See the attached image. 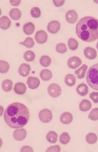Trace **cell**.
<instances>
[{"label":"cell","mask_w":98,"mask_h":152,"mask_svg":"<svg viewBox=\"0 0 98 152\" xmlns=\"http://www.w3.org/2000/svg\"><path fill=\"white\" fill-rule=\"evenodd\" d=\"M58 135L55 132L50 131L46 136V140L51 143H55L57 141Z\"/></svg>","instance_id":"cb8c5ba5"},{"label":"cell","mask_w":98,"mask_h":152,"mask_svg":"<svg viewBox=\"0 0 98 152\" xmlns=\"http://www.w3.org/2000/svg\"><path fill=\"white\" fill-rule=\"evenodd\" d=\"M66 19L68 23L74 24L77 21L78 15L74 10H70L66 13Z\"/></svg>","instance_id":"ba28073f"},{"label":"cell","mask_w":98,"mask_h":152,"mask_svg":"<svg viewBox=\"0 0 98 152\" xmlns=\"http://www.w3.org/2000/svg\"><path fill=\"white\" fill-rule=\"evenodd\" d=\"M33 148L29 146H23L21 148V152H33Z\"/></svg>","instance_id":"f35d334b"},{"label":"cell","mask_w":98,"mask_h":152,"mask_svg":"<svg viewBox=\"0 0 98 152\" xmlns=\"http://www.w3.org/2000/svg\"><path fill=\"white\" fill-rule=\"evenodd\" d=\"M73 120V116L69 112H64L62 114L60 118V121L64 124H71Z\"/></svg>","instance_id":"4fadbf2b"},{"label":"cell","mask_w":98,"mask_h":152,"mask_svg":"<svg viewBox=\"0 0 98 152\" xmlns=\"http://www.w3.org/2000/svg\"><path fill=\"white\" fill-rule=\"evenodd\" d=\"M88 69V66L86 64L82 65V66L77 69L75 71V76H77L79 79H82L84 78L87 69Z\"/></svg>","instance_id":"ac0fdd59"},{"label":"cell","mask_w":98,"mask_h":152,"mask_svg":"<svg viewBox=\"0 0 98 152\" xmlns=\"http://www.w3.org/2000/svg\"><path fill=\"white\" fill-rule=\"evenodd\" d=\"M11 25V21L9 18L6 16H3L0 19V26L3 30H6L10 28Z\"/></svg>","instance_id":"e0dca14e"},{"label":"cell","mask_w":98,"mask_h":152,"mask_svg":"<svg viewBox=\"0 0 98 152\" xmlns=\"http://www.w3.org/2000/svg\"><path fill=\"white\" fill-rule=\"evenodd\" d=\"M76 34L82 41L92 42L98 39V20L87 16L79 20L76 25Z\"/></svg>","instance_id":"7a4b0ae2"},{"label":"cell","mask_w":98,"mask_h":152,"mask_svg":"<svg viewBox=\"0 0 98 152\" xmlns=\"http://www.w3.org/2000/svg\"><path fill=\"white\" fill-rule=\"evenodd\" d=\"M31 15L32 17L38 18L41 15V11L38 7H34L31 10Z\"/></svg>","instance_id":"e575fe53"},{"label":"cell","mask_w":98,"mask_h":152,"mask_svg":"<svg viewBox=\"0 0 98 152\" xmlns=\"http://www.w3.org/2000/svg\"><path fill=\"white\" fill-rule=\"evenodd\" d=\"M23 57L26 61L27 62H31L34 61V60L35 59V53L31 50H28L24 53Z\"/></svg>","instance_id":"4dcf8cb0"},{"label":"cell","mask_w":98,"mask_h":152,"mask_svg":"<svg viewBox=\"0 0 98 152\" xmlns=\"http://www.w3.org/2000/svg\"><path fill=\"white\" fill-rule=\"evenodd\" d=\"M56 50L57 53H65L67 51V46L64 43H59L56 46Z\"/></svg>","instance_id":"836d02e7"},{"label":"cell","mask_w":98,"mask_h":152,"mask_svg":"<svg viewBox=\"0 0 98 152\" xmlns=\"http://www.w3.org/2000/svg\"><path fill=\"white\" fill-rule=\"evenodd\" d=\"M51 63V59L48 56H42L40 59V63L44 67H48Z\"/></svg>","instance_id":"83f0119b"},{"label":"cell","mask_w":98,"mask_h":152,"mask_svg":"<svg viewBox=\"0 0 98 152\" xmlns=\"http://www.w3.org/2000/svg\"><path fill=\"white\" fill-rule=\"evenodd\" d=\"M89 97L94 103H98V92H92L90 94Z\"/></svg>","instance_id":"8d00e7d4"},{"label":"cell","mask_w":98,"mask_h":152,"mask_svg":"<svg viewBox=\"0 0 98 152\" xmlns=\"http://www.w3.org/2000/svg\"><path fill=\"white\" fill-rule=\"evenodd\" d=\"M46 152H60V148L59 145H54V146H50V148H49L47 149Z\"/></svg>","instance_id":"d590c367"},{"label":"cell","mask_w":98,"mask_h":152,"mask_svg":"<svg viewBox=\"0 0 98 152\" xmlns=\"http://www.w3.org/2000/svg\"><path fill=\"white\" fill-rule=\"evenodd\" d=\"M40 80L38 78L29 77L27 79V84L29 88L31 89H35L40 85Z\"/></svg>","instance_id":"7c38bea8"},{"label":"cell","mask_w":98,"mask_h":152,"mask_svg":"<svg viewBox=\"0 0 98 152\" xmlns=\"http://www.w3.org/2000/svg\"><path fill=\"white\" fill-rule=\"evenodd\" d=\"M77 91L79 95L84 97L88 93V88L86 84L82 83L77 86Z\"/></svg>","instance_id":"9a60e30c"},{"label":"cell","mask_w":98,"mask_h":152,"mask_svg":"<svg viewBox=\"0 0 98 152\" xmlns=\"http://www.w3.org/2000/svg\"><path fill=\"white\" fill-rule=\"evenodd\" d=\"M10 69V64L7 62L1 60L0 61V72L1 73H6Z\"/></svg>","instance_id":"1f68e13d"},{"label":"cell","mask_w":98,"mask_h":152,"mask_svg":"<svg viewBox=\"0 0 98 152\" xmlns=\"http://www.w3.org/2000/svg\"><path fill=\"white\" fill-rule=\"evenodd\" d=\"M70 140V137L68 133L65 132L60 136V141L63 145H67L69 142Z\"/></svg>","instance_id":"f546056e"},{"label":"cell","mask_w":98,"mask_h":152,"mask_svg":"<svg viewBox=\"0 0 98 152\" xmlns=\"http://www.w3.org/2000/svg\"><path fill=\"white\" fill-rule=\"evenodd\" d=\"M35 39L37 43L43 44L47 41L48 34L45 31L43 30L38 31L35 34Z\"/></svg>","instance_id":"8992f818"},{"label":"cell","mask_w":98,"mask_h":152,"mask_svg":"<svg viewBox=\"0 0 98 152\" xmlns=\"http://www.w3.org/2000/svg\"><path fill=\"white\" fill-rule=\"evenodd\" d=\"M30 117L29 111L22 103H13L5 110L4 119L6 124L13 129H19L27 124Z\"/></svg>","instance_id":"6da1fadb"},{"label":"cell","mask_w":98,"mask_h":152,"mask_svg":"<svg viewBox=\"0 0 98 152\" xmlns=\"http://www.w3.org/2000/svg\"><path fill=\"white\" fill-rule=\"evenodd\" d=\"M39 118L43 123H49L53 118L52 112L48 109H43L39 113Z\"/></svg>","instance_id":"277c9868"},{"label":"cell","mask_w":98,"mask_h":152,"mask_svg":"<svg viewBox=\"0 0 98 152\" xmlns=\"http://www.w3.org/2000/svg\"><path fill=\"white\" fill-rule=\"evenodd\" d=\"M68 45L71 50H75L77 49L79 45V43L74 38H69L68 41Z\"/></svg>","instance_id":"4316f807"},{"label":"cell","mask_w":98,"mask_h":152,"mask_svg":"<svg viewBox=\"0 0 98 152\" xmlns=\"http://www.w3.org/2000/svg\"><path fill=\"white\" fill-rule=\"evenodd\" d=\"M91 107L92 104L90 101L86 99H84L80 103L79 107L81 111L87 112L91 108Z\"/></svg>","instance_id":"ffe728a7"},{"label":"cell","mask_w":98,"mask_h":152,"mask_svg":"<svg viewBox=\"0 0 98 152\" xmlns=\"http://www.w3.org/2000/svg\"><path fill=\"white\" fill-rule=\"evenodd\" d=\"M10 3L12 4V5L14 6H18L19 5V4L21 3V1L20 0H12V1H10Z\"/></svg>","instance_id":"ab89813d"},{"label":"cell","mask_w":98,"mask_h":152,"mask_svg":"<svg viewBox=\"0 0 98 152\" xmlns=\"http://www.w3.org/2000/svg\"><path fill=\"white\" fill-rule=\"evenodd\" d=\"M27 134V133L25 129H15L13 133V137L15 140L21 141L25 139Z\"/></svg>","instance_id":"30bf717a"},{"label":"cell","mask_w":98,"mask_h":152,"mask_svg":"<svg viewBox=\"0 0 98 152\" xmlns=\"http://www.w3.org/2000/svg\"><path fill=\"white\" fill-rule=\"evenodd\" d=\"M48 92L51 97L57 98L61 95L62 89L57 84L52 83L49 86Z\"/></svg>","instance_id":"5b68a950"},{"label":"cell","mask_w":98,"mask_h":152,"mask_svg":"<svg viewBox=\"0 0 98 152\" xmlns=\"http://www.w3.org/2000/svg\"><path fill=\"white\" fill-rule=\"evenodd\" d=\"M86 140L87 142L88 143L91 144V145H93L97 142L98 137L96 134L90 133L87 135Z\"/></svg>","instance_id":"d4e9b609"},{"label":"cell","mask_w":98,"mask_h":152,"mask_svg":"<svg viewBox=\"0 0 98 152\" xmlns=\"http://www.w3.org/2000/svg\"><path fill=\"white\" fill-rule=\"evenodd\" d=\"M14 91L18 95H23L27 91V86L23 83H17L15 85L14 88Z\"/></svg>","instance_id":"2e32d148"},{"label":"cell","mask_w":98,"mask_h":152,"mask_svg":"<svg viewBox=\"0 0 98 152\" xmlns=\"http://www.w3.org/2000/svg\"><path fill=\"white\" fill-rule=\"evenodd\" d=\"M82 64V60L79 57L74 56L71 57L68 60V67L71 69H76L79 67Z\"/></svg>","instance_id":"9c48e42d"},{"label":"cell","mask_w":98,"mask_h":152,"mask_svg":"<svg viewBox=\"0 0 98 152\" xmlns=\"http://www.w3.org/2000/svg\"><path fill=\"white\" fill-rule=\"evenodd\" d=\"M30 71H31L30 65L27 63H22L20 66L18 72L19 73L20 75L25 77L29 74Z\"/></svg>","instance_id":"5bb4252c"},{"label":"cell","mask_w":98,"mask_h":152,"mask_svg":"<svg viewBox=\"0 0 98 152\" xmlns=\"http://www.w3.org/2000/svg\"><path fill=\"white\" fill-rule=\"evenodd\" d=\"M65 2V1L64 0H59V1L54 0V1H53V3L56 7H60V6H62L64 4Z\"/></svg>","instance_id":"74e56055"},{"label":"cell","mask_w":98,"mask_h":152,"mask_svg":"<svg viewBox=\"0 0 98 152\" xmlns=\"http://www.w3.org/2000/svg\"><path fill=\"white\" fill-rule=\"evenodd\" d=\"M41 79L44 81L51 80L52 78V73L51 70L48 69H44L41 70L40 74Z\"/></svg>","instance_id":"44dd1931"},{"label":"cell","mask_w":98,"mask_h":152,"mask_svg":"<svg viewBox=\"0 0 98 152\" xmlns=\"http://www.w3.org/2000/svg\"><path fill=\"white\" fill-rule=\"evenodd\" d=\"M76 81L75 76L72 74H67L65 76V83L67 86H74Z\"/></svg>","instance_id":"603a6c76"},{"label":"cell","mask_w":98,"mask_h":152,"mask_svg":"<svg viewBox=\"0 0 98 152\" xmlns=\"http://www.w3.org/2000/svg\"><path fill=\"white\" fill-rule=\"evenodd\" d=\"M10 17L13 20L17 21L19 20L21 17V12L18 8H13L10 12L9 13Z\"/></svg>","instance_id":"7402d4cb"},{"label":"cell","mask_w":98,"mask_h":152,"mask_svg":"<svg viewBox=\"0 0 98 152\" xmlns=\"http://www.w3.org/2000/svg\"><path fill=\"white\" fill-rule=\"evenodd\" d=\"M86 81L92 89L98 91V63L93 65L87 72Z\"/></svg>","instance_id":"3957f363"},{"label":"cell","mask_w":98,"mask_h":152,"mask_svg":"<svg viewBox=\"0 0 98 152\" xmlns=\"http://www.w3.org/2000/svg\"><path fill=\"white\" fill-rule=\"evenodd\" d=\"M19 44L25 46L26 48H33L34 45H35V42L32 38L31 37H27L24 41L20 42Z\"/></svg>","instance_id":"f1b7e54d"},{"label":"cell","mask_w":98,"mask_h":152,"mask_svg":"<svg viewBox=\"0 0 98 152\" xmlns=\"http://www.w3.org/2000/svg\"><path fill=\"white\" fill-rule=\"evenodd\" d=\"M23 31L27 35H31L34 32L35 25L32 22L25 23L23 27Z\"/></svg>","instance_id":"d6986e66"},{"label":"cell","mask_w":98,"mask_h":152,"mask_svg":"<svg viewBox=\"0 0 98 152\" xmlns=\"http://www.w3.org/2000/svg\"><path fill=\"white\" fill-rule=\"evenodd\" d=\"M13 82L11 80L6 79L2 82V88L4 91L8 92L11 91L13 87Z\"/></svg>","instance_id":"484cf974"},{"label":"cell","mask_w":98,"mask_h":152,"mask_svg":"<svg viewBox=\"0 0 98 152\" xmlns=\"http://www.w3.org/2000/svg\"><path fill=\"white\" fill-rule=\"evenodd\" d=\"M60 23L57 21H52L49 23L47 26V30L49 32L55 34L60 31Z\"/></svg>","instance_id":"52a82bcc"},{"label":"cell","mask_w":98,"mask_h":152,"mask_svg":"<svg viewBox=\"0 0 98 152\" xmlns=\"http://www.w3.org/2000/svg\"><path fill=\"white\" fill-rule=\"evenodd\" d=\"M84 53L86 58L89 60H94L97 56V53L96 50L91 47H87L84 50Z\"/></svg>","instance_id":"8fae6325"},{"label":"cell","mask_w":98,"mask_h":152,"mask_svg":"<svg viewBox=\"0 0 98 152\" xmlns=\"http://www.w3.org/2000/svg\"><path fill=\"white\" fill-rule=\"evenodd\" d=\"M96 48H97V49H98V43H97Z\"/></svg>","instance_id":"60d3db41"},{"label":"cell","mask_w":98,"mask_h":152,"mask_svg":"<svg viewBox=\"0 0 98 152\" xmlns=\"http://www.w3.org/2000/svg\"><path fill=\"white\" fill-rule=\"evenodd\" d=\"M88 118L93 121L98 120V108L92 109L89 114Z\"/></svg>","instance_id":"d6a6232c"}]
</instances>
